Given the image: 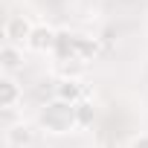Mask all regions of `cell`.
<instances>
[{
  "mask_svg": "<svg viewBox=\"0 0 148 148\" xmlns=\"http://www.w3.org/2000/svg\"><path fill=\"white\" fill-rule=\"evenodd\" d=\"M52 55L58 58V64H61V61H82V64H87V61H93V58L99 55V44H96V38H90V35L58 32Z\"/></svg>",
  "mask_w": 148,
  "mask_h": 148,
  "instance_id": "cell-1",
  "label": "cell"
},
{
  "mask_svg": "<svg viewBox=\"0 0 148 148\" xmlns=\"http://www.w3.org/2000/svg\"><path fill=\"white\" fill-rule=\"evenodd\" d=\"M38 125H41V131L55 134V136L70 134L73 128H79V125H76V105H67V102L52 99L47 108H41V113H38Z\"/></svg>",
  "mask_w": 148,
  "mask_h": 148,
  "instance_id": "cell-2",
  "label": "cell"
},
{
  "mask_svg": "<svg viewBox=\"0 0 148 148\" xmlns=\"http://www.w3.org/2000/svg\"><path fill=\"white\" fill-rule=\"evenodd\" d=\"M32 29H35V23H32L26 15H12V18H6V23H3V38H6V44L26 47Z\"/></svg>",
  "mask_w": 148,
  "mask_h": 148,
  "instance_id": "cell-3",
  "label": "cell"
},
{
  "mask_svg": "<svg viewBox=\"0 0 148 148\" xmlns=\"http://www.w3.org/2000/svg\"><path fill=\"white\" fill-rule=\"evenodd\" d=\"M55 38H58V32H55L52 26L38 23V26L32 29V35H29L26 49H32V52H52V49H55Z\"/></svg>",
  "mask_w": 148,
  "mask_h": 148,
  "instance_id": "cell-4",
  "label": "cell"
},
{
  "mask_svg": "<svg viewBox=\"0 0 148 148\" xmlns=\"http://www.w3.org/2000/svg\"><path fill=\"white\" fill-rule=\"evenodd\" d=\"M55 99L67 105H79L84 99V84L82 79H58L55 82Z\"/></svg>",
  "mask_w": 148,
  "mask_h": 148,
  "instance_id": "cell-5",
  "label": "cell"
},
{
  "mask_svg": "<svg viewBox=\"0 0 148 148\" xmlns=\"http://www.w3.org/2000/svg\"><path fill=\"white\" fill-rule=\"evenodd\" d=\"M21 99H23L21 84H18L12 76H0V108H3V110H12Z\"/></svg>",
  "mask_w": 148,
  "mask_h": 148,
  "instance_id": "cell-6",
  "label": "cell"
},
{
  "mask_svg": "<svg viewBox=\"0 0 148 148\" xmlns=\"http://www.w3.org/2000/svg\"><path fill=\"white\" fill-rule=\"evenodd\" d=\"M32 139H35V131L26 122H18V125L6 128V145L9 148H26V145H32Z\"/></svg>",
  "mask_w": 148,
  "mask_h": 148,
  "instance_id": "cell-7",
  "label": "cell"
},
{
  "mask_svg": "<svg viewBox=\"0 0 148 148\" xmlns=\"http://www.w3.org/2000/svg\"><path fill=\"white\" fill-rule=\"evenodd\" d=\"M21 64H23V52H21V47H15V44H3V49H0V70H3V76H12Z\"/></svg>",
  "mask_w": 148,
  "mask_h": 148,
  "instance_id": "cell-8",
  "label": "cell"
},
{
  "mask_svg": "<svg viewBox=\"0 0 148 148\" xmlns=\"http://www.w3.org/2000/svg\"><path fill=\"white\" fill-rule=\"evenodd\" d=\"M93 119H96V108H93V102H90V99H82V102L76 105V125H79V128H90Z\"/></svg>",
  "mask_w": 148,
  "mask_h": 148,
  "instance_id": "cell-9",
  "label": "cell"
},
{
  "mask_svg": "<svg viewBox=\"0 0 148 148\" xmlns=\"http://www.w3.org/2000/svg\"><path fill=\"white\" fill-rule=\"evenodd\" d=\"M131 148H148V134H139L131 139Z\"/></svg>",
  "mask_w": 148,
  "mask_h": 148,
  "instance_id": "cell-10",
  "label": "cell"
}]
</instances>
